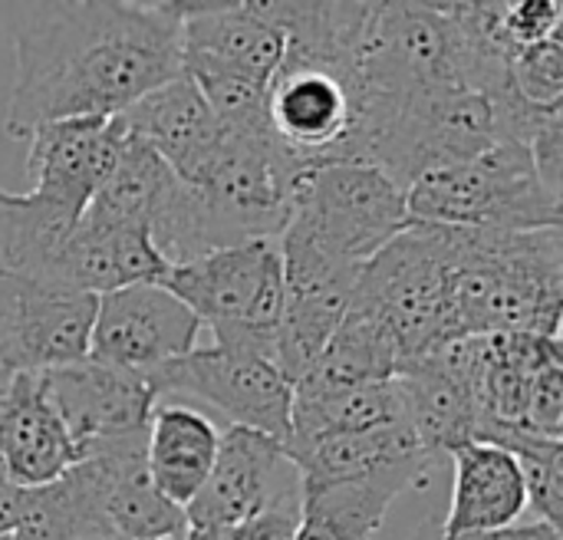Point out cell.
Here are the masks:
<instances>
[{"label": "cell", "mask_w": 563, "mask_h": 540, "mask_svg": "<svg viewBox=\"0 0 563 540\" xmlns=\"http://www.w3.org/2000/svg\"><path fill=\"white\" fill-rule=\"evenodd\" d=\"M145 383L158 399H188L191 409H208L228 429H251L271 436L287 449L290 439V409L294 386L280 376V370L241 350H191L145 376Z\"/></svg>", "instance_id": "obj_8"}, {"label": "cell", "mask_w": 563, "mask_h": 540, "mask_svg": "<svg viewBox=\"0 0 563 540\" xmlns=\"http://www.w3.org/2000/svg\"><path fill=\"white\" fill-rule=\"evenodd\" d=\"M462 540H495V535H488V538H462Z\"/></svg>", "instance_id": "obj_30"}, {"label": "cell", "mask_w": 563, "mask_h": 540, "mask_svg": "<svg viewBox=\"0 0 563 540\" xmlns=\"http://www.w3.org/2000/svg\"><path fill=\"white\" fill-rule=\"evenodd\" d=\"M0 540H26V538H20V535H7V538H0Z\"/></svg>", "instance_id": "obj_29"}, {"label": "cell", "mask_w": 563, "mask_h": 540, "mask_svg": "<svg viewBox=\"0 0 563 540\" xmlns=\"http://www.w3.org/2000/svg\"><path fill=\"white\" fill-rule=\"evenodd\" d=\"M399 422L406 419H402V399H399L396 379L333 389V393L294 389L287 452H297L320 436L366 432V429H383V426H399Z\"/></svg>", "instance_id": "obj_21"}, {"label": "cell", "mask_w": 563, "mask_h": 540, "mask_svg": "<svg viewBox=\"0 0 563 540\" xmlns=\"http://www.w3.org/2000/svg\"><path fill=\"white\" fill-rule=\"evenodd\" d=\"M13 92L7 135L40 125L115 119L181 76V20L172 3H36L13 23Z\"/></svg>", "instance_id": "obj_1"}, {"label": "cell", "mask_w": 563, "mask_h": 540, "mask_svg": "<svg viewBox=\"0 0 563 540\" xmlns=\"http://www.w3.org/2000/svg\"><path fill=\"white\" fill-rule=\"evenodd\" d=\"M23 511H26V488L13 485L0 465V538L16 535L23 525Z\"/></svg>", "instance_id": "obj_27"}, {"label": "cell", "mask_w": 563, "mask_h": 540, "mask_svg": "<svg viewBox=\"0 0 563 540\" xmlns=\"http://www.w3.org/2000/svg\"><path fill=\"white\" fill-rule=\"evenodd\" d=\"M561 228H452L449 313L455 340L485 333L561 337Z\"/></svg>", "instance_id": "obj_3"}, {"label": "cell", "mask_w": 563, "mask_h": 540, "mask_svg": "<svg viewBox=\"0 0 563 540\" xmlns=\"http://www.w3.org/2000/svg\"><path fill=\"white\" fill-rule=\"evenodd\" d=\"M181 20V59L211 63L257 82H271L284 59V30L267 0H175Z\"/></svg>", "instance_id": "obj_14"}, {"label": "cell", "mask_w": 563, "mask_h": 540, "mask_svg": "<svg viewBox=\"0 0 563 540\" xmlns=\"http://www.w3.org/2000/svg\"><path fill=\"white\" fill-rule=\"evenodd\" d=\"M214 346L257 353L274 363V333L284 310V267L277 241H247L211 251L168 271L165 284Z\"/></svg>", "instance_id": "obj_6"}, {"label": "cell", "mask_w": 563, "mask_h": 540, "mask_svg": "<svg viewBox=\"0 0 563 540\" xmlns=\"http://www.w3.org/2000/svg\"><path fill=\"white\" fill-rule=\"evenodd\" d=\"M452 459V508L439 540L488 538L515 528L528 511V488L518 462L505 449L485 442L462 445Z\"/></svg>", "instance_id": "obj_17"}, {"label": "cell", "mask_w": 563, "mask_h": 540, "mask_svg": "<svg viewBox=\"0 0 563 540\" xmlns=\"http://www.w3.org/2000/svg\"><path fill=\"white\" fill-rule=\"evenodd\" d=\"M495 540H563L561 528H551L544 521H531V525H515L501 535H495Z\"/></svg>", "instance_id": "obj_28"}, {"label": "cell", "mask_w": 563, "mask_h": 540, "mask_svg": "<svg viewBox=\"0 0 563 540\" xmlns=\"http://www.w3.org/2000/svg\"><path fill=\"white\" fill-rule=\"evenodd\" d=\"M198 317L162 284H135L96 297L89 360L148 376L195 350Z\"/></svg>", "instance_id": "obj_12"}, {"label": "cell", "mask_w": 563, "mask_h": 540, "mask_svg": "<svg viewBox=\"0 0 563 540\" xmlns=\"http://www.w3.org/2000/svg\"><path fill=\"white\" fill-rule=\"evenodd\" d=\"M561 0H511L501 3V30L515 46L541 43L561 33Z\"/></svg>", "instance_id": "obj_25"}, {"label": "cell", "mask_w": 563, "mask_h": 540, "mask_svg": "<svg viewBox=\"0 0 563 540\" xmlns=\"http://www.w3.org/2000/svg\"><path fill=\"white\" fill-rule=\"evenodd\" d=\"M23 195L0 188V267L43 280L56 251L82 221L122 142V119H69L40 125L30 139Z\"/></svg>", "instance_id": "obj_2"}, {"label": "cell", "mask_w": 563, "mask_h": 540, "mask_svg": "<svg viewBox=\"0 0 563 540\" xmlns=\"http://www.w3.org/2000/svg\"><path fill=\"white\" fill-rule=\"evenodd\" d=\"M46 403L63 419L79 455L96 445L145 436L155 409V393L145 376L79 360L59 370L36 373Z\"/></svg>", "instance_id": "obj_13"}, {"label": "cell", "mask_w": 563, "mask_h": 540, "mask_svg": "<svg viewBox=\"0 0 563 540\" xmlns=\"http://www.w3.org/2000/svg\"><path fill=\"white\" fill-rule=\"evenodd\" d=\"M221 432L214 419L185 403H155L145 436V472L158 495L188 508L218 459Z\"/></svg>", "instance_id": "obj_19"}, {"label": "cell", "mask_w": 563, "mask_h": 540, "mask_svg": "<svg viewBox=\"0 0 563 540\" xmlns=\"http://www.w3.org/2000/svg\"><path fill=\"white\" fill-rule=\"evenodd\" d=\"M399 350L383 323L346 310L317 363L294 386L300 393H333L366 383H383L399 373Z\"/></svg>", "instance_id": "obj_22"}, {"label": "cell", "mask_w": 563, "mask_h": 540, "mask_svg": "<svg viewBox=\"0 0 563 540\" xmlns=\"http://www.w3.org/2000/svg\"><path fill=\"white\" fill-rule=\"evenodd\" d=\"M406 208L419 224L488 231L561 228L563 218V198L541 181L531 145L511 139L465 165L422 175L406 188Z\"/></svg>", "instance_id": "obj_5"}, {"label": "cell", "mask_w": 563, "mask_h": 540, "mask_svg": "<svg viewBox=\"0 0 563 540\" xmlns=\"http://www.w3.org/2000/svg\"><path fill=\"white\" fill-rule=\"evenodd\" d=\"M287 455L300 469L303 488H310V485H333V482L363 478L376 469L422 455V449H419L412 429L406 422H399V426H383V429H366V432L320 436L310 445L287 452Z\"/></svg>", "instance_id": "obj_23"}, {"label": "cell", "mask_w": 563, "mask_h": 540, "mask_svg": "<svg viewBox=\"0 0 563 540\" xmlns=\"http://www.w3.org/2000/svg\"><path fill=\"white\" fill-rule=\"evenodd\" d=\"M96 297L0 267V360L10 373H46L89 356Z\"/></svg>", "instance_id": "obj_11"}, {"label": "cell", "mask_w": 563, "mask_h": 540, "mask_svg": "<svg viewBox=\"0 0 563 540\" xmlns=\"http://www.w3.org/2000/svg\"><path fill=\"white\" fill-rule=\"evenodd\" d=\"M412 224L406 191L369 162H327L303 168L284 231L333 261L363 267Z\"/></svg>", "instance_id": "obj_7"}, {"label": "cell", "mask_w": 563, "mask_h": 540, "mask_svg": "<svg viewBox=\"0 0 563 540\" xmlns=\"http://www.w3.org/2000/svg\"><path fill=\"white\" fill-rule=\"evenodd\" d=\"M267 119L280 148L303 168L353 162V73L280 59L267 86Z\"/></svg>", "instance_id": "obj_10"}, {"label": "cell", "mask_w": 563, "mask_h": 540, "mask_svg": "<svg viewBox=\"0 0 563 540\" xmlns=\"http://www.w3.org/2000/svg\"><path fill=\"white\" fill-rule=\"evenodd\" d=\"M79 459L36 373H16L0 403V465L7 478L20 488H40L63 478Z\"/></svg>", "instance_id": "obj_16"}, {"label": "cell", "mask_w": 563, "mask_h": 540, "mask_svg": "<svg viewBox=\"0 0 563 540\" xmlns=\"http://www.w3.org/2000/svg\"><path fill=\"white\" fill-rule=\"evenodd\" d=\"M402 419L412 429L422 452L445 459L462 445L475 442V406L465 386L439 363V356H422L402 363L393 376Z\"/></svg>", "instance_id": "obj_20"}, {"label": "cell", "mask_w": 563, "mask_h": 540, "mask_svg": "<svg viewBox=\"0 0 563 540\" xmlns=\"http://www.w3.org/2000/svg\"><path fill=\"white\" fill-rule=\"evenodd\" d=\"M511 86L534 109H561L563 106V43L561 33L518 46L511 56Z\"/></svg>", "instance_id": "obj_24"}, {"label": "cell", "mask_w": 563, "mask_h": 540, "mask_svg": "<svg viewBox=\"0 0 563 540\" xmlns=\"http://www.w3.org/2000/svg\"><path fill=\"white\" fill-rule=\"evenodd\" d=\"M449 264L452 228L412 221L363 264L346 310L383 323L402 363L432 356L459 343L449 313Z\"/></svg>", "instance_id": "obj_4"}, {"label": "cell", "mask_w": 563, "mask_h": 540, "mask_svg": "<svg viewBox=\"0 0 563 540\" xmlns=\"http://www.w3.org/2000/svg\"><path fill=\"white\" fill-rule=\"evenodd\" d=\"M525 429L541 439L563 436V363L541 370L531 383L528 409H525Z\"/></svg>", "instance_id": "obj_26"}, {"label": "cell", "mask_w": 563, "mask_h": 540, "mask_svg": "<svg viewBox=\"0 0 563 540\" xmlns=\"http://www.w3.org/2000/svg\"><path fill=\"white\" fill-rule=\"evenodd\" d=\"M442 459L412 455L406 462L376 469L363 478L303 488L300 521L290 540H373L393 502L422 482Z\"/></svg>", "instance_id": "obj_15"}, {"label": "cell", "mask_w": 563, "mask_h": 540, "mask_svg": "<svg viewBox=\"0 0 563 540\" xmlns=\"http://www.w3.org/2000/svg\"><path fill=\"white\" fill-rule=\"evenodd\" d=\"M168 540H185V535H181V538H168Z\"/></svg>", "instance_id": "obj_31"}, {"label": "cell", "mask_w": 563, "mask_h": 540, "mask_svg": "<svg viewBox=\"0 0 563 540\" xmlns=\"http://www.w3.org/2000/svg\"><path fill=\"white\" fill-rule=\"evenodd\" d=\"M119 119L125 132L145 142L181 181H188L205 165L224 132L185 73L142 96Z\"/></svg>", "instance_id": "obj_18"}, {"label": "cell", "mask_w": 563, "mask_h": 540, "mask_svg": "<svg viewBox=\"0 0 563 540\" xmlns=\"http://www.w3.org/2000/svg\"><path fill=\"white\" fill-rule=\"evenodd\" d=\"M0 403H3V396H0Z\"/></svg>", "instance_id": "obj_32"}, {"label": "cell", "mask_w": 563, "mask_h": 540, "mask_svg": "<svg viewBox=\"0 0 563 540\" xmlns=\"http://www.w3.org/2000/svg\"><path fill=\"white\" fill-rule=\"evenodd\" d=\"M303 478L280 442L251 429H224L201 492L185 508L188 531H234L264 515L300 518Z\"/></svg>", "instance_id": "obj_9"}]
</instances>
